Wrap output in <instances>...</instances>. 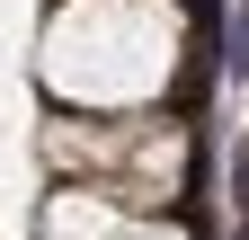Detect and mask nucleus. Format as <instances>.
I'll use <instances>...</instances> for the list:
<instances>
[{
	"label": "nucleus",
	"mask_w": 249,
	"mask_h": 240,
	"mask_svg": "<svg viewBox=\"0 0 249 240\" xmlns=\"http://www.w3.org/2000/svg\"><path fill=\"white\" fill-rule=\"evenodd\" d=\"M116 240H187V231H178V223H160V214H134Z\"/></svg>",
	"instance_id": "7ed1b4c3"
},
{
	"label": "nucleus",
	"mask_w": 249,
	"mask_h": 240,
	"mask_svg": "<svg viewBox=\"0 0 249 240\" xmlns=\"http://www.w3.org/2000/svg\"><path fill=\"white\" fill-rule=\"evenodd\" d=\"M187 63L178 0H62L36 45V80L80 116H142Z\"/></svg>",
	"instance_id": "f257e3e1"
},
{
	"label": "nucleus",
	"mask_w": 249,
	"mask_h": 240,
	"mask_svg": "<svg viewBox=\"0 0 249 240\" xmlns=\"http://www.w3.org/2000/svg\"><path fill=\"white\" fill-rule=\"evenodd\" d=\"M124 223V205L107 187H89V178H53V196H45V214H36V240H116Z\"/></svg>",
	"instance_id": "f03ea898"
}]
</instances>
